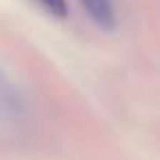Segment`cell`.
I'll return each mask as SVG.
<instances>
[{"instance_id": "1", "label": "cell", "mask_w": 160, "mask_h": 160, "mask_svg": "<svg viewBox=\"0 0 160 160\" xmlns=\"http://www.w3.org/2000/svg\"><path fill=\"white\" fill-rule=\"evenodd\" d=\"M79 2L97 27H101L105 31L114 29L116 18H114V7L110 0H79Z\"/></svg>"}, {"instance_id": "2", "label": "cell", "mask_w": 160, "mask_h": 160, "mask_svg": "<svg viewBox=\"0 0 160 160\" xmlns=\"http://www.w3.org/2000/svg\"><path fill=\"white\" fill-rule=\"evenodd\" d=\"M38 2H40L48 13H53V16H57V18H64L66 11H68L66 0H38Z\"/></svg>"}]
</instances>
